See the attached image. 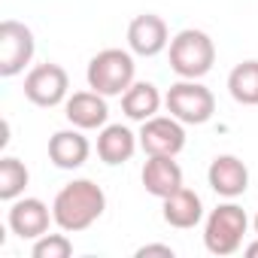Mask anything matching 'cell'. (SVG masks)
<instances>
[{
  "label": "cell",
  "instance_id": "1",
  "mask_svg": "<svg viewBox=\"0 0 258 258\" xmlns=\"http://www.w3.org/2000/svg\"><path fill=\"white\" fill-rule=\"evenodd\" d=\"M103 210H106V195L94 179H73L52 201L55 225L67 234H79L91 228L103 216Z\"/></svg>",
  "mask_w": 258,
  "mask_h": 258
},
{
  "label": "cell",
  "instance_id": "2",
  "mask_svg": "<svg viewBox=\"0 0 258 258\" xmlns=\"http://www.w3.org/2000/svg\"><path fill=\"white\" fill-rule=\"evenodd\" d=\"M137 64H134V52L127 49H103L88 61L85 79L88 88L100 91L103 97H121L137 79Z\"/></svg>",
  "mask_w": 258,
  "mask_h": 258
},
{
  "label": "cell",
  "instance_id": "3",
  "mask_svg": "<svg viewBox=\"0 0 258 258\" xmlns=\"http://www.w3.org/2000/svg\"><path fill=\"white\" fill-rule=\"evenodd\" d=\"M167 55H170V70L179 79H201L216 64V43L207 31L185 28L170 40Z\"/></svg>",
  "mask_w": 258,
  "mask_h": 258
},
{
  "label": "cell",
  "instance_id": "4",
  "mask_svg": "<svg viewBox=\"0 0 258 258\" xmlns=\"http://www.w3.org/2000/svg\"><path fill=\"white\" fill-rule=\"evenodd\" d=\"M249 231V216L237 204H219L204 222V246L213 255H234Z\"/></svg>",
  "mask_w": 258,
  "mask_h": 258
},
{
  "label": "cell",
  "instance_id": "5",
  "mask_svg": "<svg viewBox=\"0 0 258 258\" xmlns=\"http://www.w3.org/2000/svg\"><path fill=\"white\" fill-rule=\"evenodd\" d=\"M164 106L182 124H207L213 118V112H216V97L198 79H179V82H173L167 88Z\"/></svg>",
  "mask_w": 258,
  "mask_h": 258
},
{
  "label": "cell",
  "instance_id": "6",
  "mask_svg": "<svg viewBox=\"0 0 258 258\" xmlns=\"http://www.w3.org/2000/svg\"><path fill=\"white\" fill-rule=\"evenodd\" d=\"M34 52H37V40L25 22L16 19L0 22V76L4 79L19 76L34 61Z\"/></svg>",
  "mask_w": 258,
  "mask_h": 258
},
{
  "label": "cell",
  "instance_id": "7",
  "mask_svg": "<svg viewBox=\"0 0 258 258\" xmlns=\"http://www.w3.org/2000/svg\"><path fill=\"white\" fill-rule=\"evenodd\" d=\"M67 91H70V76L61 64H37L31 67V73L25 76V97L34 103V106H58L67 100Z\"/></svg>",
  "mask_w": 258,
  "mask_h": 258
},
{
  "label": "cell",
  "instance_id": "8",
  "mask_svg": "<svg viewBox=\"0 0 258 258\" xmlns=\"http://www.w3.org/2000/svg\"><path fill=\"white\" fill-rule=\"evenodd\" d=\"M140 149L146 155H179L185 149V124L173 115H152L140 121Z\"/></svg>",
  "mask_w": 258,
  "mask_h": 258
},
{
  "label": "cell",
  "instance_id": "9",
  "mask_svg": "<svg viewBox=\"0 0 258 258\" xmlns=\"http://www.w3.org/2000/svg\"><path fill=\"white\" fill-rule=\"evenodd\" d=\"M170 46L167 22L155 13H143L127 25V49L140 58H155Z\"/></svg>",
  "mask_w": 258,
  "mask_h": 258
},
{
  "label": "cell",
  "instance_id": "10",
  "mask_svg": "<svg viewBox=\"0 0 258 258\" xmlns=\"http://www.w3.org/2000/svg\"><path fill=\"white\" fill-rule=\"evenodd\" d=\"M10 231L22 240H37L43 234H49V225L55 222L52 210L40 201V198H16L10 207Z\"/></svg>",
  "mask_w": 258,
  "mask_h": 258
},
{
  "label": "cell",
  "instance_id": "11",
  "mask_svg": "<svg viewBox=\"0 0 258 258\" xmlns=\"http://www.w3.org/2000/svg\"><path fill=\"white\" fill-rule=\"evenodd\" d=\"M64 115L79 131H97L109 118V106H106V97L100 91L88 88V91H73L64 100Z\"/></svg>",
  "mask_w": 258,
  "mask_h": 258
},
{
  "label": "cell",
  "instance_id": "12",
  "mask_svg": "<svg viewBox=\"0 0 258 258\" xmlns=\"http://www.w3.org/2000/svg\"><path fill=\"white\" fill-rule=\"evenodd\" d=\"M207 182L219 198H240L249 188V167L237 155H216L207 170Z\"/></svg>",
  "mask_w": 258,
  "mask_h": 258
},
{
  "label": "cell",
  "instance_id": "13",
  "mask_svg": "<svg viewBox=\"0 0 258 258\" xmlns=\"http://www.w3.org/2000/svg\"><path fill=\"white\" fill-rule=\"evenodd\" d=\"M91 155V143L79 127H67V131H55L49 137V161L58 170H79Z\"/></svg>",
  "mask_w": 258,
  "mask_h": 258
},
{
  "label": "cell",
  "instance_id": "14",
  "mask_svg": "<svg viewBox=\"0 0 258 258\" xmlns=\"http://www.w3.org/2000/svg\"><path fill=\"white\" fill-rule=\"evenodd\" d=\"M140 179H143V188L152 198L164 201V198H170L173 191L182 188V167L176 164L173 155H149V161L143 164Z\"/></svg>",
  "mask_w": 258,
  "mask_h": 258
},
{
  "label": "cell",
  "instance_id": "15",
  "mask_svg": "<svg viewBox=\"0 0 258 258\" xmlns=\"http://www.w3.org/2000/svg\"><path fill=\"white\" fill-rule=\"evenodd\" d=\"M140 146V137L124 124H103L97 134V158L109 167L131 161Z\"/></svg>",
  "mask_w": 258,
  "mask_h": 258
},
{
  "label": "cell",
  "instance_id": "16",
  "mask_svg": "<svg viewBox=\"0 0 258 258\" xmlns=\"http://www.w3.org/2000/svg\"><path fill=\"white\" fill-rule=\"evenodd\" d=\"M164 207V222L170 225V228H179V231H188V228H195L201 219H204V204H201V195L198 191H191V188H179V191H173L170 198H164L161 201Z\"/></svg>",
  "mask_w": 258,
  "mask_h": 258
},
{
  "label": "cell",
  "instance_id": "17",
  "mask_svg": "<svg viewBox=\"0 0 258 258\" xmlns=\"http://www.w3.org/2000/svg\"><path fill=\"white\" fill-rule=\"evenodd\" d=\"M161 103H164V97L152 82H134L121 94V112L131 121H146V118L158 115Z\"/></svg>",
  "mask_w": 258,
  "mask_h": 258
},
{
  "label": "cell",
  "instance_id": "18",
  "mask_svg": "<svg viewBox=\"0 0 258 258\" xmlns=\"http://www.w3.org/2000/svg\"><path fill=\"white\" fill-rule=\"evenodd\" d=\"M228 91L240 106H258V61H240L228 73Z\"/></svg>",
  "mask_w": 258,
  "mask_h": 258
},
{
  "label": "cell",
  "instance_id": "19",
  "mask_svg": "<svg viewBox=\"0 0 258 258\" xmlns=\"http://www.w3.org/2000/svg\"><path fill=\"white\" fill-rule=\"evenodd\" d=\"M28 182H31V173H28L25 161H19V158H13V155H4V158H0V201L13 204L16 198L25 195Z\"/></svg>",
  "mask_w": 258,
  "mask_h": 258
},
{
  "label": "cell",
  "instance_id": "20",
  "mask_svg": "<svg viewBox=\"0 0 258 258\" xmlns=\"http://www.w3.org/2000/svg\"><path fill=\"white\" fill-rule=\"evenodd\" d=\"M31 255L34 258H70L73 255V243H70L67 231L64 234H43V237L34 240Z\"/></svg>",
  "mask_w": 258,
  "mask_h": 258
},
{
  "label": "cell",
  "instance_id": "21",
  "mask_svg": "<svg viewBox=\"0 0 258 258\" xmlns=\"http://www.w3.org/2000/svg\"><path fill=\"white\" fill-rule=\"evenodd\" d=\"M146 255H164V258H173V246H164V243H146L137 249V258H146Z\"/></svg>",
  "mask_w": 258,
  "mask_h": 258
},
{
  "label": "cell",
  "instance_id": "22",
  "mask_svg": "<svg viewBox=\"0 0 258 258\" xmlns=\"http://www.w3.org/2000/svg\"><path fill=\"white\" fill-rule=\"evenodd\" d=\"M246 255H249V258H258V237H255V240L246 246Z\"/></svg>",
  "mask_w": 258,
  "mask_h": 258
},
{
  "label": "cell",
  "instance_id": "23",
  "mask_svg": "<svg viewBox=\"0 0 258 258\" xmlns=\"http://www.w3.org/2000/svg\"><path fill=\"white\" fill-rule=\"evenodd\" d=\"M252 228H255V237H258V213H255V219H252Z\"/></svg>",
  "mask_w": 258,
  "mask_h": 258
}]
</instances>
